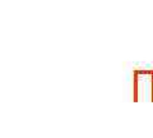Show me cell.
<instances>
[{"mask_svg": "<svg viewBox=\"0 0 153 138\" xmlns=\"http://www.w3.org/2000/svg\"><path fill=\"white\" fill-rule=\"evenodd\" d=\"M133 101L153 102V69H135L133 72Z\"/></svg>", "mask_w": 153, "mask_h": 138, "instance_id": "1", "label": "cell"}]
</instances>
